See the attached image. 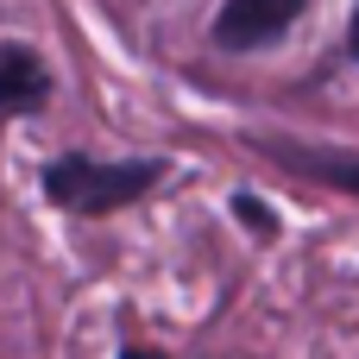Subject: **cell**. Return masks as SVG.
I'll return each instance as SVG.
<instances>
[{
    "instance_id": "cell-1",
    "label": "cell",
    "mask_w": 359,
    "mask_h": 359,
    "mask_svg": "<svg viewBox=\"0 0 359 359\" xmlns=\"http://www.w3.org/2000/svg\"><path fill=\"white\" fill-rule=\"evenodd\" d=\"M164 177H170L164 158H88V151H63V158H50V164L38 170V189H44V202H57L63 215L101 221V215H120V208H133L139 196H151Z\"/></svg>"
},
{
    "instance_id": "cell-2",
    "label": "cell",
    "mask_w": 359,
    "mask_h": 359,
    "mask_svg": "<svg viewBox=\"0 0 359 359\" xmlns=\"http://www.w3.org/2000/svg\"><path fill=\"white\" fill-rule=\"evenodd\" d=\"M303 6L309 0H227L215 13V44L221 50H259V44L284 38Z\"/></svg>"
},
{
    "instance_id": "cell-3",
    "label": "cell",
    "mask_w": 359,
    "mask_h": 359,
    "mask_svg": "<svg viewBox=\"0 0 359 359\" xmlns=\"http://www.w3.org/2000/svg\"><path fill=\"white\" fill-rule=\"evenodd\" d=\"M50 101V69L32 44H0V120L38 114Z\"/></svg>"
},
{
    "instance_id": "cell-4",
    "label": "cell",
    "mask_w": 359,
    "mask_h": 359,
    "mask_svg": "<svg viewBox=\"0 0 359 359\" xmlns=\"http://www.w3.org/2000/svg\"><path fill=\"white\" fill-rule=\"evenodd\" d=\"M265 151H271L278 164H290V170H303V177L328 183V189H347V196H359V151H328V145H284V139H265Z\"/></svg>"
},
{
    "instance_id": "cell-5",
    "label": "cell",
    "mask_w": 359,
    "mask_h": 359,
    "mask_svg": "<svg viewBox=\"0 0 359 359\" xmlns=\"http://www.w3.org/2000/svg\"><path fill=\"white\" fill-rule=\"evenodd\" d=\"M233 215H240V221H246V227H252L259 240H271V233H278V215H271V208H265L259 196H233Z\"/></svg>"
},
{
    "instance_id": "cell-6",
    "label": "cell",
    "mask_w": 359,
    "mask_h": 359,
    "mask_svg": "<svg viewBox=\"0 0 359 359\" xmlns=\"http://www.w3.org/2000/svg\"><path fill=\"white\" fill-rule=\"evenodd\" d=\"M120 359H170V353H158V347H120Z\"/></svg>"
},
{
    "instance_id": "cell-7",
    "label": "cell",
    "mask_w": 359,
    "mask_h": 359,
    "mask_svg": "<svg viewBox=\"0 0 359 359\" xmlns=\"http://www.w3.org/2000/svg\"><path fill=\"white\" fill-rule=\"evenodd\" d=\"M347 50L359 57V6H353V25H347Z\"/></svg>"
}]
</instances>
